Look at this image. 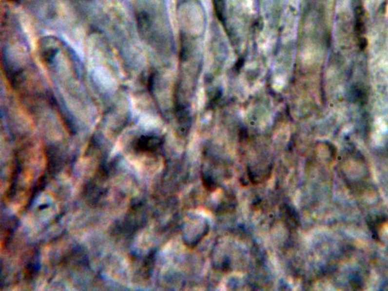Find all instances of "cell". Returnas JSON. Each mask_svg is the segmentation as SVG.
I'll return each instance as SVG.
<instances>
[{
    "label": "cell",
    "instance_id": "obj_1",
    "mask_svg": "<svg viewBox=\"0 0 388 291\" xmlns=\"http://www.w3.org/2000/svg\"><path fill=\"white\" fill-rule=\"evenodd\" d=\"M159 145V139L155 136H143L137 140L136 147L139 151L148 152L155 150Z\"/></svg>",
    "mask_w": 388,
    "mask_h": 291
}]
</instances>
